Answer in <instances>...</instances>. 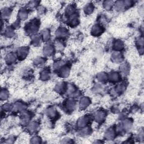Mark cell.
<instances>
[{
  "mask_svg": "<svg viewBox=\"0 0 144 144\" xmlns=\"http://www.w3.org/2000/svg\"><path fill=\"white\" fill-rule=\"evenodd\" d=\"M40 26V22L37 19H34L26 24L25 29L26 32L31 34H33L38 30Z\"/></svg>",
  "mask_w": 144,
  "mask_h": 144,
  "instance_id": "cell-1",
  "label": "cell"
},
{
  "mask_svg": "<svg viewBox=\"0 0 144 144\" xmlns=\"http://www.w3.org/2000/svg\"><path fill=\"white\" fill-rule=\"evenodd\" d=\"M105 118V113L104 111L99 110L95 114V120L97 122H102L104 121V119Z\"/></svg>",
  "mask_w": 144,
  "mask_h": 144,
  "instance_id": "cell-2",
  "label": "cell"
},
{
  "mask_svg": "<svg viewBox=\"0 0 144 144\" xmlns=\"http://www.w3.org/2000/svg\"><path fill=\"white\" fill-rule=\"evenodd\" d=\"M28 49L27 47H21L18 50V57L21 59H24L28 55Z\"/></svg>",
  "mask_w": 144,
  "mask_h": 144,
  "instance_id": "cell-3",
  "label": "cell"
},
{
  "mask_svg": "<svg viewBox=\"0 0 144 144\" xmlns=\"http://www.w3.org/2000/svg\"><path fill=\"white\" fill-rule=\"evenodd\" d=\"M102 32H103V29L102 26L97 24L94 25L92 29V34L95 36H100L102 33Z\"/></svg>",
  "mask_w": 144,
  "mask_h": 144,
  "instance_id": "cell-4",
  "label": "cell"
},
{
  "mask_svg": "<svg viewBox=\"0 0 144 144\" xmlns=\"http://www.w3.org/2000/svg\"><path fill=\"white\" fill-rule=\"evenodd\" d=\"M55 51V48L53 46L51 45H47L44 47V53L47 56H50L52 55Z\"/></svg>",
  "mask_w": 144,
  "mask_h": 144,
  "instance_id": "cell-5",
  "label": "cell"
},
{
  "mask_svg": "<svg viewBox=\"0 0 144 144\" xmlns=\"http://www.w3.org/2000/svg\"><path fill=\"white\" fill-rule=\"evenodd\" d=\"M90 104V100L87 97H83L80 101V107L82 109H85Z\"/></svg>",
  "mask_w": 144,
  "mask_h": 144,
  "instance_id": "cell-6",
  "label": "cell"
},
{
  "mask_svg": "<svg viewBox=\"0 0 144 144\" xmlns=\"http://www.w3.org/2000/svg\"><path fill=\"white\" fill-rule=\"evenodd\" d=\"M68 35V31L65 28H60L56 32V36L59 37H64Z\"/></svg>",
  "mask_w": 144,
  "mask_h": 144,
  "instance_id": "cell-7",
  "label": "cell"
},
{
  "mask_svg": "<svg viewBox=\"0 0 144 144\" xmlns=\"http://www.w3.org/2000/svg\"><path fill=\"white\" fill-rule=\"evenodd\" d=\"M11 11L9 8H4L2 10V17L4 19H8L11 15Z\"/></svg>",
  "mask_w": 144,
  "mask_h": 144,
  "instance_id": "cell-8",
  "label": "cell"
},
{
  "mask_svg": "<svg viewBox=\"0 0 144 144\" xmlns=\"http://www.w3.org/2000/svg\"><path fill=\"white\" fill-rule=\"evenodd\" d=\"M89 119L87 117H83L82 118H80L79 120L78 121V124L80 127H83L86 126L87 123H89Z\"/></svg>",
  "mask_w": 144,
  "mask_h": 144,
  "instance_id": "cell-9",
  "label": "cell"
},
{
  "mask_svg": "<svg viewBox=\"0 0 144 144\" xmlns=\"http://www.w3.org/2000/svg\"><path fill=\"white\" fill-rule=\"evenodd\" d=\"M66 108L69 110H73V109H74L75 106V102L74 100H68L66 103Z\"/></svg>",
  "mask_w": 144,
  "mask_h": 144,
  "instance_id": "cell-10",
  "label": "cell"
},
{
  "mask_svg": "<svg viewBox=\"0 0 144 144\" xmlns=\"http://www.w3.org/2000/svg\"><path fill=\"white\" fill-rule=\"evenodd\" d=\"M28 14L27 10H26L24 9H22L19 13V18L20 19H21V20H25L28 17Z\"/></svg>",
  "mask_w": 144,
  "mask_h": 144,
  "instance_id": "cell-11",
  "label": "cell"
},
{
  "mask_svg": "<svg viewBox=\"0 0 144 144\" xmlns=\"http://www.w3.org/2000/svg\"><path fill=\"white\" fill-rule=\"evenodd\" d=\"M112 58H113V60L114 62H116V63L121 62L123 60L122 55H121V53H119V52H117L113 53V57Z\"/></svg>",
  "mask_w": 144,
  "mask_h": 144,
  "instance_id": "cell-12",
  "label": "cell"
},
{
  "mask_svg": "<svg viewBox=\"0 0 144 144\" xmlns=\"http://www.w3.org/2000/svg\"><path fill=\"white\" fill-rule=\"evenodd\" d=\"M47 114L48 116V117H50V118H55L56 117L57 115V112L56 110V109L53 108H50L49 109H48L47 111Z\"/></svg>",
  "mask_w": 144,
  "mask_h": 144,
  "instance_id": "cell-13",
  "label": "cell"
},
{
  "mask_svg": "<svg viewBox=\"0 0 144 144\" xmlns=\"http://www.w3.org/2000/svg\"><path fill=\"white\" fill-rule=\"evenodd\" d=\"M16 59V56L14 55V53H10L6 57V62L8 64H11L15 62Z\"/></svg>",
  "mask_w": 144,
  "mask_h": 144,
  "instance_id": "cell-14",
  "label": "cell"
},
{
  "mask_svg": "<svg viewBox=\"0 0 144 144\" xmlns=\"http://www.w3.org/2000/svg\"><path fill=\"white\" fill-rule=\"evenodd\" d=\"M50 75V74L49 70L47 69L43 70V71L41 73V79L44 80H47L48 79V78H49Z\"/></svg>",
  "mask_w": 144,
  "mask_h": 144,
  "instance_id": "cell-15",
  "label": "cell"
},
{
  "mask_svg": "<svg viewBox=\"0 0 144 144\" xmlns=\"http://www.w3.org/2000/svg\"><path fill=\"white\" fill-rule=\"evenodd\" d=\"M94 9V7L93 6V4H87V5L85 6L84 9V13L87 14H90L93 12Z\"/></svg>",
  "mask_w": 144,
  "mask_h": 144,
  "instance_id": "cell-16",
  "label": "cell"
},
{
  "mask_svg": "<svg viewBox=\"0 0 144 144\" xmlns=\"http://www.w3.org/2000/svg\"><path fill=\"white\" fill-rule=\"evenodd\" d=\"M60 75L63 77H67L69 73V69L67 67L62 68L60 70Z\"/></svg>",
  "mask_w": 144,
  "mask_h": 144,
  "instance_id": "cell-17",
  "label": "cell"
},
{
  "mask_svg": "<svg viewBox=\"0 0 144 144\" xmlns=\"http://www.w3.org/2000/svg\"><path fill=\"white\" fill-rule=\"evenodd\" d=\"M56 91L59 93H61L65 91V85L64 83H60L57 85H56L55 88Z\"/></svg>",
  "mask_w": 144,
  "mask_h": 144,
  "instance_id": "cell-18",
  "label": "cell"
},
{
  "mask_svg": "<svg viewBox=\"0 0 144 144\" xmlns=\"http://www.w3.org/2000/svg\"><path fill=\"white\" fill-rule=\"evenodd\" d=\"M42 37L45 41H47V40H49L50 37L49 31L47 30V29H45V30L43 31L42 33Z\"/></svg>",
  "mask_w": 144,
  "mask_h": 144,
  "instance_id": "cell-19",
  "label": "cell"
},
{
  "mask_svg": "<svg viewBox=\"0 0 144 144\" xmlns=\"http://www.w3.org/2000/svg\"><path fill=\"white\" fill-rule=\"evenodd\" d=\"M114 48H115V49L116 50L119 51V50H121L123 48V43L121 41L118 40V41H117L115 43H114Z\"/></svg>",
  "mask_w": 144,
  "mask_h": 144,
  "instance_id": "cell-20",
  "label": "cell"
},
{
  "mask_svg": "<svg viewBox=\"0 0 144 144\" xmlns=\"http://www.w3.org/2000/svg\"><path fill=\"white\" fill-rule=\"evenodd\" d=\"M105 135L106 138L108 139L113 138L114 137V136H115V132H114V130L111 128H110L109 130L107 131Z\"/></svg>",
  "mask_w": 144,
  "mask_h": 144,
  "instance_id": "cell-21",
  "label": "cell"
},
{
  "mask_svg": "<svg viewBox=\"0 0 144 144\" xmlns=\"http://www.w3.org/2000/svg\"><path fill=\"white\" fill-rule=\"evenodd\" d=\"M110 78L111 80H113V82H117L119 79V75L118 73L113 72L110 74Z\"/></svg>",
  "mask_w": 144,
  "mask_h": 144,
  "instance_id": "cell-22",
  "label": "cell"
},
{
  "mask_svg": "<svg viewBox=\"0 0 144 144\" xmlns=\"http://www.w3.org/2000/svg\"><path fill=\"white\" fill-rule=\"evenodd\" d=\"M97 78L100 82H105L108 79V77L105 73H101L98 75Z\"/></svg>",
  "mask_w": 144,
  "mask_h": 144,
  "instance_id": "cell-23",
  "label": "cell"
},
{
  "mask_svg": "<svg viewBox=\"0 0 144 144\" xmlns=\"http://www.w3.org/2000/svg\"><path fill=\"white\" fill-rule=\"evenodd\" d=\"M9 97V92L6 90H2L1 92V99L2 100H7Z\"/></svg>",
  "mask_w": 144,
  "mask_h": 144,
  "instance_id": "cell-24",
  "label": "cell"
},
{
  "mask_svg": "<svg viewBox=\"0 0 144 144\" xmlns=\"http://www.w3.org/2000/svg\"><path fill=\"white\" fill-rule=\"evenodd\" d=\"M5 34L6 36L8 37H13L14 35L13 29L11 27L7 28L5 31Z\"/></svg>",
  "mask_w": 144,
  "mask_h": 144,
  "instance_id": "cell-25",
  "label": "cell"
},
{
  "mask_svg": "<svg viewBox=\"0 0 144 144\" xmlns=\"http://www.w3.org/2000/svg\"><path fill=\"white\" fill-rule=\"evenodd\" d=\"M104 6L105 9L106 10H110L113 6V1H106L104 2Z\"/></svg>",
  "mask_w": 144,
  "mask_h": 144,
  "instance_id": "cell-26",
  "label": "cell"
},
{
  "mask_svg": "<svg viewBox=\"0 0 144 144\" xmlns=\"http://www.w3.org/2000/svg\"><path fill=\"white\" fill-rule=\"evenodd\" d=\"M124 2L122 1H118L117 2V4H116V7L117 10H121L124 9Z\"/></svg>",
  "mask_w": 144,
  "mask_h": 144,
  "instance_id": "cell-27",
  "label": "cell"
},
{
  "mask_svg": "<svg viewBox=\"0 0 144 144\" xmlns=\"http://www.w3.org/2000/svg\"><path fill=\"white\" fill-rule=\"evenodd\" d=\"M24 104H23L22 103H20V102H17V103L15 105V107H14L13 108L15 109L16 110L20 111V110H22L24 108Z\"/></svg>",
  "mask_w": 144,
  "mask_h": 144,
  "instance_id": "cell-28",
  "label": "cell"
},
{
  "mask_svg": "<svg viewBox=\"0 0 144 144\" xmlns=\"http://www.w3.org/2000/svg\"><path fill=\"white\" fill-rule=\"evenodd\" d=\"M37 127H38L37 124L35 122L32 123L29 126V130L32 132H34V131H35L36 130H37Z\"/></svg>",
  "mask_w": 144,
  "mask_h": 144,
  "instance_id": "cell-29",
  "label": "cell"
},
{
  "mask_svg": "<svg viewBox=\"0 0 144 144\" xmlns=\"http://www.w3.org/2000/svg\"><path fill=\"white\" fill-rule=\"evenodd\" d=\"M41 39V38L40 37H39V36H35V37H34L33 38V40H32L33 43L35 45H38V44L40 43Z\"/></svg>",
  "mask_w": 144,
  "mask_h": 144,
  "instance_id": "cell-30",
  "label": "cell"
},
{
  "mask_svg": "<svg viewBox=\"0 0 144 144\" xmlns=\"http://www.w3.org/2000/svg\"><path fill=\"white\" fill-rule=\"evenodd\" d=\"M12 108H13V106L9 103H6V104H4L3 106V109H4V110H5L6 111H10Z\"/></svg>",
  "mask_w": 144,
  "mask_h": 144,
  "instance_id": "cell-31",
  "label": "cell"
},
{
  "mask_svg": "<svg viewBox=\"0 0 144 144\" xmlns=\"http://www.w3.org/2000/svg\"><path fill=\"white\" fill-rule=\"evenodd\" d=\"M43 63H45V60L43 59V58H42V57L37 58L35 61V64L36 65L42 64H43Z\"/></svg>",
  "mask_w": 144,
  "mask_h": 144,
  "instance_id": "cell-32",
  "label": "cell"
},
{
  "mask_svg": "<svg viewBox=\"0 0 144 144\" xmlns=\"http://www.w3.org/2000/svg\"><path fill=\"white\" fill-rule=\"evenodd\" d=\"M32 140H31V142L32 143H40L41 142V140L40 138H39L37 136H35L32 139Z\"/></svg>",
  "mask_w": 144,
  "mask_h": 144,
  "instance_id": "cell-33",
  "label": "cell"
}]
</instances>
